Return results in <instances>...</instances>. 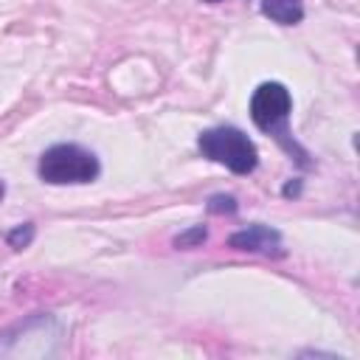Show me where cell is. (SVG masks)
<instances>
[{"label":"cell","mask_w":360,"mask_h":360,"mask_svg":"<svg viewBox=\"0 0 360 360\" xmlns=\"http://www.w3.org/2000/svg\"><path fill=\"white\" fill-rule=\"evenodd\" d=\"M290 112H292V96L290 90L281 84V82H262L253 96H250V118L253 124L273 135L292 158L298 166H309V155L290 138V129H287V121H290Z\"/></svg>","instance_id":"obj_1"},{"label":"cell","mask_w":360,"mask_h":360,"mask_svg":"<svg viewBox=\"0 0 360 360\" xmlns=\"http://www.w3.org/2000/svg\"><path fill=\"white\" fill-rule=\"evenodd\" d=\"M3 197H6V183L0 180V200H3Z\"/></svg>","instance_id":"obj_11"},{"label":"cell","mask_w":360,"mask_h":360,"mask_svg":"<svg viewBox=\"0 0 360 360\" xmlns=\"http://www.w3.org/2000/svg\"><path fill=\"white\" fill-rule=\"evenodd\" d=\"M202 3H222V0H202Z\"/></svg>","instance_id":"obj_12"},{"label":"cell","mask_w":360,"mask_h":360,"mask_svg":"<svg viewBox=\"0 0 360 360\" xmlns=\"http://www.w3.org/2000/svg\"><path fill=\"white\" fill-rule=\"evenodd\" d=\"M228 248L233 250H242V253H262V256H284V242H281V233L270 225H248L242 231H233L228 236Z\"/></svg>","instance_id":"obj_5"},{"label":"cell","mask_w":360,"mask_h":360,"mask_svg":"<svg viewBox=\"0 0 360 360\" xmlns=\"http://www.w3.org/2000/svg\"><path fill=\"white\" fill-rule=\"evenodd\" d=\"M62 329L53 315H31L0 335V354L6 357H51L59 352Z\"/></svg>","instance_id":"obj_3"},{"label":"cell","mask_w":360,"mask_h":360,"mask_svg":"<svg viewBox=\"0 0 360 360\" xmlns=\"http://www.w3.org/2000/svg\"><path fill=\"white\" fill-rule=\"evenodd\" d=\"M205 239H208V228H205V225H191L188 231L177 233V236L172 239V245H174V248L188 250V248H200Z\"/></svg>","instance_id":"obj_7"},{"label":"cell","mask_w":360,"mask_h":360,"mask_svg":"<svg viewBox=\"0 0 360 360\" xmlns=\"http://www.w3.org/2000/svg\"><path fill=\"white\" fill-rule=\"evenodd\" d=\"M298 191H301V183H298V180H295V183H287V186H284V197H295Z\"/></svg>","instance_id":"obj_10"},{"label":"cell","mask_w":360,"mask_h":360,"mask_svg":"<svg viewBox=\"0 0 360 360\" xmlns=\"http://www.w3.org/2000/svg\"><path fill=\"white\" fill-rule=\"evenodd\" d=\"M6 242H8V248H14V250L28 248V245L34 242V222H22V225L11 228V231L6 233Z\"/></svg>","instance_id":"obj_8"},{"label":"cell","mask_w":360,"mask_h":360,"mask_svg":"<svg viewBox=\"0 0 360 360\" xmlns=\"http://www.w3.org/2000/svg\"><path fill=\"white\" fill-rule=\"evenodd\" d=\"M262 14L278 25H295L304 20V3L301 0H262Z\"/></svg>","instance_id":"obj_6"},{"label":"cell","mask_w":360,"mask_h":360,"mask_svg":"<svg viewBox=\"0 0 360 360\" xmlns=\"http://www.w3.org/2000/svg\"><path fill=\"white\" fill-rule=\"evenodd\" d=\"M39 180L51 186H82L93 183L101 172L98 158L79 143H53L39 155Z\"/></svg>","instance_id":"obj_2"},{"label":"cell","mask_w":360,"mask_h":360,"mask_svg":"<svg viewBox=\"0 0 360 360\" xmlns=\"http://www.w3.org/2000/svg\"><path fill=\"white\" fill-rule=\"evenodd\" d=\"M197 149L202 152V158L231 169L233 174H250L259 166L256 143L236 127H211L200 132Z\"/></svg>","instance_id":"obj_4"},{"label":"cell","mask_w":360,"mask_h":360,"mask_svg":"<svg viewBox=\"0 0 360 360\" xmlns=\"http://www.w3.org/2000/svg\"><path fill=\"white\" fill-rule=\"evenodd\" d=\"M236 200L231 197V194H214L211 200H208V211L211 214H236Z\"/></svg>","instance_id":"obj_9"}]
</instances>
